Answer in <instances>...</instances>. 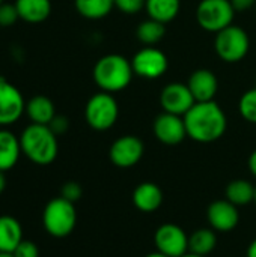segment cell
Here are the masks:
<instances>
[{
	"mask_svg": "<svg viewBox=\"0 0 256 257\" xmlns=\"http://www.w3.org/2000/svg\"><path fill=\"white\" fill-rule=\"evenodd\" d=\"M134 75L131 60L121 54H106L94 66L92 77L95 84L109 93L127 89Z\"/></svg>",
	"mask_w": 256,
	"mask_h": 257,
	"instance_id": "cell-3",
	"label": "cell"
},
{
	"mask_svg": "<svg viewBox=\"0 0 256 257\" xmlns=\"http://www.w3.org/2000/svg\"><path fill=\"white\" fill-rule=\"evenodd\" d=\"M145 257H167V256H164L163 253H160V251H155V253H151V254H148V256H145Z\"/></svg>",
	"mask_w": 256,
	"mask_h": 257,
	"instance_id": "cell-36",
	"label": "cell"
},
{
	"mask_svg": "<svg viewBox=\"0 0 256 257\" xmlns=\"http://www.w3.org/2000/svg\"><path fill=\"white\" fill-rule=\"evenodd\" d=\"M183 257H204V256H198V254H193V253H187V254H184Z\"/></svg>",
	"mask_w": 256,
	"mask_h": 257,
	"instance_id": "cell-38",
	"label": "cell"
},
{
	"mask_svg": "<svg viewBox=\"0 0 256 257\" xmlns=\"http://www.w3.org/2000/svg\"><path fill=\"white\" fill-rule=\"evenodd\" d=\"M20 154H23L20 139L8 130H0V172L11 170L18 163Z\"/></svg>",
	"mask_w": 256,
	"mask_h": 257,
	"instance_id": "cell-18",
	"label": "cell"
},
{
	"mask_svg": "<svg viewBox=\"0 0 256 257\" xmlns=\"http://www.w3.org/2000/svg\"><path fill=\"white\" fill-rule=\"evenodd\" d=\"M0 257H15L14 253H9V251H0Z\"/></svg>",
	"mask_w": 256,
	"mask_h": 257,
	"instance_id": "cell-37",
	"label": "cell"
},
{
	"mask_svg": "<svg viewBox=\"0 0 256 257\" xmlns=\"http://www.w3.org/2000/svg\"><path fill=\"white\" fill-rule=\"evenodd\" d=\"M214 48L217 56L226 63H237L243 60L250 48V39L244 29L238 26H228L216 33Z\"/></svg>",
	"mask_w": 256,
	"mask_h": 257,
	"instance_id": "cell-6",
	"label": "cell"
},
{
	"mask_svg": "<svg viewBox=\"0 0 256 257\" xmlns=\"http://www.w3.org/2000/svg\"><path fill=\"white\" fill-rule=\"evenodd\" d=\"M145 152L143 142L136 136H122L113 142L109 151L110 161L119 169H130L136 166Z\"/></svg>",
	"mask_w": 256,
	"mask_h": 257,
	"instance_id": "cell-11",
	"label": "cell"
},
{
	"mask_svg": "<svg viewBox=\"0 0 256 257\" xmlns=\"http://www.w3.org/2000/svg\"><path fill=\"white\" fill-rule=\"evenodd\" d=\"M48 126H50V130H51L56 136H62V134H65V133L68 131V128H69V120H68L66 116L56 114V116L53 117V120L48 123Z\"/></svg>",
	"mask_w": 256,
	"mask_h": 257,
	"instance_id": "cell-31",
	"label": "cell"
},
{
	"mask_svg": "<svg viewBox=\"0 0 256 257\" xmlns=\"http://www.w3.org/2000/svg\"><path fill=\"white\" fill-rule=\"evenodd\" d=\"M255 203H256V188H255Z\"/></svg>",
	"mask_w": 256,
	"mask_h": 257,
	"instance_id": "cell-40",
	"label": "cell"
},
{
	"mask_svg": "<svg viewBox=\"0 0 256 257\" xmlns=\"http://www.w3.org/2000/svg\"><path fill=\"white\" fill-rule=\"evenodd\" d=\"M154 136L166 146H177L187 137V130L183 116L163 111L154 119Z\"/></svg>",
	"mask_w": 256,
	"mask_h": 257,
	"instance_id": "cell-12",
	"label": "cell"
},
{
	"mask_svg": "<svg viewBox=\"0 0 256 257\" xmlns=\"http://www.w3.org/2000/svg\"><path fill=\"white\" fill-rule=\"evenodd\" d=\"M217 245V235L214 229H198L189 236V253L207 257Z\"/></svg>",
	"mask_w": 256,
	"mask_h": 257,
	"instance_id": "cell-22",
	"label": "cell"
},
{
	"mask_svg": "<svg viewBox=\"0 0 256 257\" xmlns=\"http://www.w3.org/2000/svg\"><path fill=\"white\" fill-rule=\"evenodd\" d=\"M12 253L15 257H39V250L36 244L30 241H21Z\"/></svg>",
	"mask_w": 256,
	"mask_h": 257,
	"instance_id": "cell-30",
	"label": "cell"
},
{
	"mask_svg": "<svg viewBox=\"0 0 256 257\" xmlns=\"http://www.w3.org/2000/svg\"><path fill=\"white\" fill-rule=\"evenodd\" d=\"M119 116V107L116 99L109 92H98L92 95L84 107V119L88 125L95 131L110 130Z\"/></svg>",
	"mask_w": 256,
	"mask_h": 257,
	"instance_id": "cell-5",
	"label": "cell"
},
{
	"mask_svg": "<svg viewBox=\"0 0 256 257\" xmlns=\"http://www.w3.org/2000/svg\"><path fill=\"white\" fill-rule=\"evenodd\" d=\"M18 11L14 3L0 5V27H11L18 21Z\"/></svg>",
	"mask_w": 256,
	"mask_h": 257,
	"instance_id": "cell-27",
	"label": "cell"
},
{
	"mask_svg": "<svg viewBox=\"0 0 256 257\" xmlns=\"http://www.w3.org/2000/svg\"><path fill=\"white\" fill-rule=\"evenodd\" d=\"M195 98L189 89L187 84L183 83H170L164 86V89L160 93V104L163 111L184 116L193 105H195Z\"/></svg>",
	"mask_w": 256,
	"mask_h": 257,
	"instance_id": "cell-13",
	"label": "cell"
},
{
	"mask_svg": "<svg viewBox=\"0 0 256 257\" xmlns=\"http://www.w3.org/2000/svg\"><path fill=\"white\" fill-rule=\"evenodd\" d=\"M6 188V178H5V172H0V194L5 191Z\"/></svg>",
	"mask_w": 256,
	"mask_h": 257,
	"instance_id": "cell-35",
	"label": "cell"
},
{
	"mask_svg": "<svg viewBox=\"0 0 256 257\" xmlns=\"http://www.w3.org/2000/svg\"><path fill=\"white\" fill-rule=\"evenodd\" d=\"M255 188L253 184L246 179H235L226 185L225 197L235 206H246L255 202Z\"/></svg>",
	"mask_w": 256,
	"mask_h": 257,
	"instance_id": "cell-23",
	"label": "cell"
},
{
	"mask_svg": "<svg viewBox=\"0 0 256 257\" xmlns=\"http://www.w3.org/2000/svg\"><path fill=\"white\" fill-rule=\"evenodd\" d=\"M183 119L187 137L198 143H213L219 140L228 126L226 114L216 101L195 102Z\"/></svg>",
	"mask_w": 256,
	"mask_h": 257,
	"instance_id": "cell-1",
	"label": "cell"
},
{
	"mask_svg": "<svg viewBox=\"0 0 256 257\" xmlns=\"http://www.w3.org/2000/svg\"><path fill=\"white\" fill-rule=\"evenodd\" d=\"M136 35H137V39L145 47H154L155 44H158L164 38L166 27L163 23L152 20V18H148L137 26Z\"/></svg>",
	"mask_w": 256,
	"mask_h": 257,
	"instance_id": "cell-25",
	"label": "cell"
},
{
	"mask_svg": "<svg viewBox=\"0 0 256 257\" xmlns=\"http://www.w3.org/2000/svg\"><path fill=\"white\" fill-rule=\"evenodd\" d=\"M20 20L29 24H39L51 14L50 0H15L14 2Z\"/></svg>",
	"mask_w": 256,
	"mask_h": 257,
	"instance_id": "cell-17",
	"label": "cell"
},
{
	"mask_svg": "<svg viewBox=\"0 0 256 257\" xmlns=\"http://www.w3.org/2000/svg\"><path fill=\"white\" fill-rule=\"evenodd\" d=\"M238 206L231 203L229 200H216L207 209V218L216 232H231L238 226L240 214Z\"/></svg>",
	"mask_w": 256,
	"mask_h": 257,
	"instance_id": "cell-14",
	"label": "cell"
},
{
	"mask_svg": "<svg viewBox=\"0 0 256 257\" xmlns=\"http://www.w3.org/2000/svg\"><path fill=\"white\" fill-rule=\"evenodd\" d=\"M113 2H115V6L127 15H134L140 12L146 3V0H113Z\"/></svg>",
	"mask_w": 256,
	"mask_h": 257,
	"instance_id": "cell-28",
	"label": "cell"
},
{
	"mask_svg": "<svg viewBox=\"0 0 256 257\" xmlns=\"http://www.w3.org/2000/svg\"><path fill=\"white\" fill-rule=\"evenodd\" d=\"M26 114L32 123L48 125L56 116V108L48 96L36 95L26 102Z\"/></svg>",
	"mask_w": 256,
	"mask_h": 257,
	"instance_id": "cell-19",
	"label": "cell"
},
{
	"mask_svg": "<svg viewBox=\"0 0 256 257\" xmlns=\"http://www.w3.org/2000/svg\"><path fill=\"white\" fill-rule=\"evenodd\" d=\"M247 257H256V239L250 242V245L247 248Z\"/></svg>",
	"mask_w": 256,
	"mask_h": 257,
	"instance_id": "cell-34",
	"label": "cell"
},
{
	"mask_svg": "<svg viewBox=\"0 0 256 257\" xmlns=\"http://www.w3.org/2000/svg\"><path fill=\"white\" fill-rule=\"evenodd\" d=\"M81 194H83V190H81L80 184H77L74 181H69L62 187V197L72 203H75L81 197Z\"/></svg>",
	"mask_w": 256,
	"mask_h": 257,
	"instance_id": "cell-29",
	"label": "cell"
},
{
	"mask_svg": "<svg viewBox=\"0 0 256 257\" xmlns=\"http://www.w3.org/2000/svg\"><path fill=\"white\" fill-rule=\"evenodd\" d=\"M26 113V101L18 87L0 77V126L14 125Z\"/></svg>",
	"mask_w": 256,
	"mask_h": 257,
	"instance_id": "cell-10",
	"label": "cell"
},
{
	"mask_svg": "<svg viewBox=\"0 0 256 257\" xmlns=\"http://www.w3.org/2000/svg\"><path fill=\"white\" fill-rule=\"evenodd\" d=\"M145 9L149 18L167 24L178 17L181 9V0H146Z\"/></svg>",
	"mask_w": 256,
	"mask_h": 257,
	"instance_id": "cell-21",
	"label": "cell"
},
{
	"mask_svg": "<svg viewBox=\"0 0 256 257\" xmlns=\"http://www.w3.org/2000/svg\"><path fill=\"white\" fill-rule=\"evenodd\" d=\"M2 3H5V0H0V5H2Z\"/></svg>",
	"mask_w": 256,
	"mask_h": 257,
	"instance_id": "cell-39",
	"label": "cell"
},
{
	"mask_svg": "<svg viewBox=\"0 0 256 257\" xmlns=\"http://www.w3.org/2000/svg\"><path fill=\"white\" fill-rule=\"evenodd\" d=\"M131 66L137 77L155 80L164 75L169 68V60L161 50L155 47H145L133 56Z\"/></svg>",
	"mask_w": 256,
	"mask_h": 257,
	"instance_id": "cell-8",
	"label": "cell"
},
{
	"mask_svg": "<svg viewBox=\"0 0 256 257\" xmlns=\"http://www.w3.org/2000/svg\"><path fill=\"white\" fill-rule=\"evenodd\" d=\"M77 12L88 20H101L110 14L115 6L113 0H74Z\"/></svg>",
	"mask_w": 256,
	"mask_h": 257,
	"instance_id": "cell-24",
	"label": "cell"
},
{
	"mask_svg": "<svg viewBox=\"0 0 256 257\" xmlns=\"http://www.w3.org/2000/svg\"><path fill=\"white\" fill-rule=\"evenodd\" d=\"M42 223L45 230L54 238L68 236L77 223V212L72 202L60 197L50 200L42 214Z\"/></svg>",
	"mask_w": 256,
	"mask_h": 257,
	"instance_id": "cell-4",
	"label": "cell"
},
{
	"mask_svg": "<svg viewBox=\"0 0 256 257\" xmlns=\"http://www.w3.org/2000/svg\"><path fill=\"white\" fill-rule=\"evenodd\" d=\"M157 251L167 257H183L189 253V235L174 223L161 224L154 235Z\"/></svg>",
	"mask_w": 256,
	"mask_h": 257,
	"instance_id": "cell-9",
	"label": "cell"
},
{
	"mask_svg": "<svg viewBox=\"0 0 256 257\" xmlns=\"http://www.w3.org/2000/svg\"><path fill=\"white\" fill-rule=\"evenodd\" d=\"M231 5L234 6L235 12H243L250 9L253 5H256V0H229Z\"/></svg>",
	"mask_w": 256,
	"mask_h": 257,
	"instance_id": "cell-32",
	"label": "cell"
},
{
	"mask_svg": "<svg viewBox=\"0 0 256 257\" xmlns=\"http://www.w3.org/2000/svg\"><path fill=\"white\" fill-rule=\"evenodd\" d=\"M235 9L229 0H201L196 8L198 24L213 33H219L232 24Z\"/></svg>",
	"mask_w": 256,
	"mask_h": 257,
	"instance_id": "cell-7",
	"label": "cell"
},
{
	"mask_svg": "<svg viewBox=\"0 0 256 257\" xmlns=\"http://www.w3.org/2000/svg\"><path fill=\"white\" fill-rule=\"evenodd\" d=\"M21 152L38 166L51 164L59 152L57 136L48 125L30 123L20 136Z\"/></svg>",
	"mask_w": 256,
	"mask_h": 257,
	"instance_id": "cell-2",
	"label": "cell"
},
{
	"mask_svg": "<svg viewBox=\"0 0 256 257\" xmlns=\"http://www.w3.org/2000/svg\"><path fill=\"white\" fill-rule=\"evenodd\" d=\"M238 110L244 120L256 123V87L243 93L238 102Z\"/></svg>",
	"mask_w": 256,
	"mask_h": 257,
	"instance_id": "cell-26",
	"label": "cell"
},
{
	"mask_svg": "<svg viewBox=\"0 0 256 257\" xmlns=\"http://www.w3.org/2000/svg\"><path fill=\"white\" fill-rule=\"evenodd\" d=\"M23 241V229L17 218L9 215L0 217V251L12 253Z\"/></svg>",
	"mask_w": 256,
	"mask_h": 257,
	"instance_id": "cell-20",
	"label": "cell"
},
{
	"mask_svg": "<svg viewBox=\"0 0 256 257\" xmlns=\"http://www.w3.org/2000/svg\"><path fill=\"white\" fill-rule=\"evenodd\" d=\"M249 170L253 176H256V149L249 157Z\"/></svg>",
	"mask_w": 256,
	"mask_h": 257,
	"instance_id": "cell-33",
	"label": "cell"
},
{
	"mask_svg": "<svg viewBox=\"0 0 256 257\" xmlns=\"http://www.w3.org/2000/svg\"><path fill=\"white\" fill-rule=\"evenodd\" d=\"M133 203L140 212H155L163 203V191L154 182H142L133 191Z\"/></svg>",
	"mask_w": 256,
	"mask_h": 257,
	"instance_id": "cell-16",
	"label": "cell"
},
{
	"mask_svg": "<svg viewBox=\"0 0 256 257\" xmlns=\"http://www.w3.org/2000/svg\"><path fill=\"white\" fill-rule=\"evenodd\" d=\"M187 86L196 102L214 101L219 90V80L210 69H196L190 75Z\"/></svg>",
	"mask_w": 256,
	"mask_h": 257,
	"instance_id": "cell-15",
	"label": "cell"
}]
</instances>
